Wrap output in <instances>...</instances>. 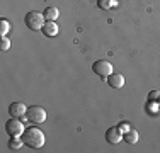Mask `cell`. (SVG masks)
Wrapping results in <instances>:
<instances>
[{
	"instance_id": "277c9868",
	"label": "cell",
	"mask_w": 160,
	"mask_h": 153,
	"mask_svg": "<svg viewBox=\"0 0 160 153\" xmlns=\"http://www.w3.org/2000/svg\"><path fill=\"white\" fill-rule=\"evenodd\" d=\"M5 131L10 138L12 136H22V133H24V124H22L21 117H10V119L5 122Z\"/></svg>"
},
{
	"instance_id": "8fae6325",
	"label": "cell",
	"mask_w": 160,
	"mask_h": 153,
	"mask_svg": "<svg viewBox=\"0 0 160 153\" xmlns=\"http://www.w3.org/2000/svg\"><path fill=\"white\" fill-rule=\"evenodd\" d=\"M44 19L46 21H56L60 15V10L56 9V7H46V10H44Z\"/></svg>"
},
{
	"instance_id": "ba28073f",
	"label": "cell",
	"mask_w": 160,
	"mask_h": 153,
	"mask_svg": "<svg viewBox=\"0 0 160 153\" xmlns=\"http://www.w3.org/2000/svg\"><path fill=\"white\" fill-rule=\"evenodd\" d=\"M106 80H108V83L112 87V89H121V87L124 85V76L121 73H114V72H112V73L109 75Z\"/></svg>"
},
{
	"instance_id": "3957f363",
	"label": "cell",
	"mask_w": 160,
	"mask_h": 153,
	"mask_svg": "<svg viewBox=\"0 0 160 153\" xmlns=\"http://www.w3.org/2000/svg\"><path fill=\"white\" fill-rule=\"evenodd\" d=\"M26 119L32 124H41V122L46 121V111L39 106H32L28 107V112H26Z\"/></svg>"
},
{
	"instance_id": "e0dca14e",
	"label": "cell",
	"mask_w": 160,
	"mask_h": 153,
	"mask_svg": "<svg viewBox=\"0 0 160 153\" xmlns=\"http://www.w3.org/2000/svg\"><path fill=\"white\" fill-rule=\"evenodd\" d=\"M119 129H121L123 133H126L128 129H129V124H128V122H121V124H119Z\"/></svg>"
},
{
	"instance_id": "30bf717a",
	"label": "cell",
	"mask_w": 160,
	"mask_h": 153,
	"mask_svg": "<svg viewBox=\"0 0 160 153\" xmlns=\"http://www.w3.org/2000/svg\"><path fill=\"white\" fill-rule=\"evenodd\" d=\"M123 140L126 141L128 145H135V143H138V140H140L138 131H136V129H133V128H129L126 133H123Z\"/></svg>"
},
{
	"instance_id": "4fadbf2b",
	"label": "cell",
	"mask_w": 160,
	"mask_h": 153,
	"mask_svg": "<svg viewBox=\"0 0 160 153\" xmlns=\"http://www.w3.org/2000/svg\"><path fill=\"white\" fill-rule=\"evenodd\" d=\"M114 5V0H97V7L102 10H108Z\"/></svg>"
},
{
	"instance_id": "9c48e42d",
	"label": "cell",
	"mask_w": 160,
	"mask_h": 153,
	"mask_svg": "<svg viewBox=\"0 0 160 153\" xmlns=\"http://www.w3.org/2000/svg\"><path fill=\"white\" fill-rule=\"evenodd\" d=\"M41 31H43V34L46 37H55L56 34H58V26H56L55 21H46Z\"/></svg>"
},
{
	"instance_id": "2e32d148",
	"label": "cell",
	"mask_w": 160,
	"mask_h": 153,
	"mask_svg": "<svg viewBox=\"0 0 160 153\" xmlns=\"http://www.w3.org/2000/svg\"><path fill=\"white\" fill-rule=\"evenodd\" d=\"M148 99H150V102H160V92L158 90H152Z\"/></svg>"
},
{
	"instance_id": "6da1fadb",
	"label": "cell",
	"mask_w": 160,
	"mask_h": 153,
	"mask_svg": "<svg viewBox=\"0 0 160 153\" xmlns=\"http://www.w3.org/2000/svg\"><path fill=\"white\" fill-rule=\"evenodd\" d=\"M21 138H22V141H24L26 146L32 148V150H38V148H41L44 145V133L41 131L38 126L26 128Z\"/></svg>"
},
{
	"instance_id": "9a60e30c",
	"label": "cell",
	"mask_w": 160,
	"mask_h": 153,
	"mask_svg": "<svg viewBox=\"0 0 160 153\" xmlns=\"http://www.w3.org/2000/svg\"><path fill=\"white\" fill-rule=\"evenodd\" d=\"M10 49V39L7 36H2L0 39V51H9Z\"/></svg>"
},
{
	"instance_id": "52a82bcc",
	"label": "cell",
	"mask_w": 160,
	"mask_h": 153,
	"mask_svg": "<svg viewBox=\"0 0 160 153\" xmlns=\"http://www.w3.org/2000/svg\"><path fill=\"white\" fill-rule=\"evenodd\" d=\"M26 112H28V107L22 102H12L9 106V114L10 117H26Z\"/></svg>"
},
{
	"instance_id": "7a4b0ae2",
	"label": "cell",
	"mask_w": 160,
	"mask_h": 153,
	"mask_svg": "<svg viewBox=\"0 0 160 153\" xmlns=\"http://www.w3.org/2000/svg\"><path fill=\"white\" fill-rule=\"evenodd\" d=\"M44 22H46L44 14L38 12V10H31V12H28L26 17H24V24L28 26L31 31H41L43 26H44Z\"/></svg>"
},
{
	"instance_id": "5b68a950",
	"label": "cell",
	"mask_w": 160,
	"mask_h": 153,
	"mask_svg": "<svg viewBox=\"0 0 160 153\" xmlns=\"http://www.w3.org/2000/svg\"><path fill=\"white\" fill-rule=\"evenodd\" d=\"M92 72L96 75H99L101 78H108V76L112 73V65L109 63L108 60H97V61H94V65H92Z\"/></svg>"
},
{
	"instance_id": "5bb4252c",
	"label": "cell",
	"mask_w": 160,
	"mask_h": 153,
	"mask_svg": "<svg viewBox=\"0 0 160 153\" xmlns=\"http://www.w3.org/2000/svg\"><path fill=\"white\" fill-rule=\"evenodd\" d=\"M9 29H10L9 21H7V19H0V34H2V36H5V34L9 32Z\"/></svg>"
},
{
	"instance_id": "7c38bea8",
	"label": "cell",
	"mask_w": 160,
	"mask_h": 153,
	"mask_svg": "<svg viewBox=\"0 0 160 153\" xmlns=\"http://www.w3.org/2000/svg\"><path fill=\"white\" fill-rule=\"evenodd\" d=\"M22 145H24V141H22L21 136H12L9 140V148L10 150H21Z\"/></svg>"
},
{
	"instance_id": "8992f818",
	"label": "cell",
	"mask_w": 160,
	"mask_h": 153,
	"mask_svg": "<svg viewBox=\"0 0 160 153\" xmlns=\"http://www.w3.org/2000/svg\"><path fill=\"white\" fill-rule=\"evenodd\" d=\"M123 140V131L119 129V126H111L106 129V141L111 145H118Z\"/></svg>"
}]
</instances>
